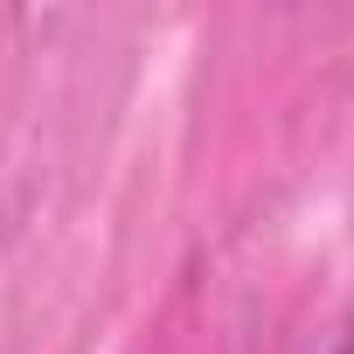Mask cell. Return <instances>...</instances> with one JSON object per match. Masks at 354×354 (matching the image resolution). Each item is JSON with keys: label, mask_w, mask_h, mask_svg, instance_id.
<instances>
[{"label": "cell", "mask_w": 354, "mask_h": 354, "mask_svg": "<svg viewBox=\"0 0 354 354\" xmlns=\"http://www.w3.org/2000/svg\"><path fill=\"white\" fill-rule=\"evenodd\" d=\"M340 354H354V340H347V347H340Z\"/></svg>", "instance_id": "cell-1"}]
</instances>
